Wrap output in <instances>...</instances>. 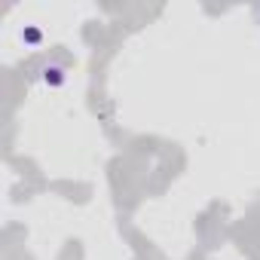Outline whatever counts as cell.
I'll return each instance as SVG.
<instances>
[{
    "label": "cell",
    "instance_id": "7a4b0ae2",
    "mask_svg": "<svg viewBox=\"0 0 260 260\" xmlns=\"http://www.w3.org/2000/svg\"><path fill=\"white\" fill-rule=\"evenodd\" d=\"M25 37H28V40H31V43H37V40H40V31H28V34H25Z\"/></svg>",
    "mask_w": 260,
    "mask_h": 260
},
{
    "label": "cell",
    "instance_id": "6da1fadb",
    "mask_svg": "<svg viewBox=\"0 0 260 260\" xmlns=\"http://www.w3.org/2000/svg\"><path fill=\"white\" fill-rule=\"evenodd\" d=\"M40 80L46 83V86H64V80H68V71L61 68V64H55V61H49V64H43V71H40Z\"/></svg>",
    "mask_w": 260,
    "mask_h": 260
}]
</instances>
